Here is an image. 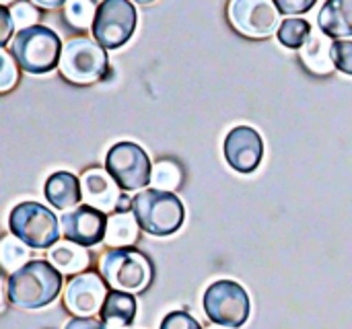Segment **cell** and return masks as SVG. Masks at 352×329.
Instances as JSON below:
<instances>
[{
  "label": "cell",
  "mask_w": 352,
  "mask_h": 329,
  "mask_svg": "<svg viewBox=\"0 0 352 329\" xmlns=\"http://www.w3.org/2000/svg\"><path fill=\"white\" fill-rule=\"evenodd\" d=\"M62 291V274L50 260H31L8 276L6 297L10 305L27 311L43 309L56 301Z\"/></svg>",
  "instance_id": "6da1fadb"
},
{
  "label": "cell",
  "mask_w": 352,
  "mask_h": 329,
  "mask_svg": "<svg viewBox=\"0 0 352 329\" xmlns=\"http://www.w3.org/2000/svg\"><path fill=\"white\" fill-rule=\"evenodd\" d=\"M132 214L140 229L153 237H167L182 229L186 220V208L173 192L142 190L132 200Z\"/></svg>",
  "instance_id": "7a4b0ae2"
},
{
  "label": "cell",
  "mask_w": 352,
  "mask_h": 329,
  "mask_svg": "<svg viewBox=\"0 0 352 329\" xmlns=\"http://www.w3.org/2000/svg\"><path fill=\"white\" fill-rule=\"evenodd\" d=\"M62 41L56 31L43 25H35L16 31L10 43V56L29 74H45L60 66Z\"/></svg>",
  "instance_id": "3957f363"
},
{
  "label": "cell",
  "mask_w": 352,
  "mask_h": 329,
  "mask_svg": "<svg viewBox=\"0 0 352 329\" xmlns=\"http://www.w3.org/2000/svg\"><path fill=\"white\" fill-rule=\"evenodd\" d=\"M8 227L12 237L31 249H52L58 245L62 227L56 214L37 202H23L10 210Z\"/></svg>",
  "instance_id": "277c9868"
},
{
  "label": "cell",
  "mask_w": 352,
  "mask_h": 329,
  "mask_svg": "<svg viewBox=\"0 0 352 329\" xmlns=\"http://www.w3.org/2000/svg\"><path fill=\"white\" fill-rule=\"evenodd\" d=\"M60 72L74 84H93L109 76V60L105 49L89 37L66 41L60 58Z\"/></svg>",
  "instance_id": "5b68a950"
},
{
  "label": "cell",
  "mask_w": 352,
  "mask_h": 329,
  "mask_svg": "<svg viewBox=\"0 0 352 329\" xmlns=\"http://www.w3.org/2000/svg\"><path fill=\"white\" fill-rule=\"evenodd\" d=\"M101 276L113 291L136 295L153 280V266L148 258L132 247L109 249L101 258Z\"/></svg>",
  "instance_id": "8992f818"
},
{
  "label": "cell",
  "mask_w": 352,
  "mask_h": 329,
  "mask_svg": "<svg viewBox=\"0 0 352 329\" xmlns=\"http://www.w3.org/2000/svg\"><path fill=\"white\" fill-rule=\"evenodd\" d=\"M204 313L212 326L239 329L248 324L252 301L248 291L235 280H217L204 293Z\"/></svg>",
  "instance_id": "52a82bcc"
},
{
  "label": "cell",
  "mask_w": 352,
  "mask_h": 329,
  "mask_svg": "<svg viewBox=\"0 0 352 329\" xmlns=\"http://www.w3.org/2000/svg\"><path fill=\"white\" fill-rule=\"evenodd\" d=\"M105 171L124 192L142 190L153 181V165L142 146L136 142H118L105 157Z\"/></svg>",
  "instance_id": "ba28073f"
},
{
  "label": "cell",
  "mask_w": 352,
  "mask_h": 329,
  "mask_svg": "<svg viewBox=\"0 0 352 329\" xmlns=\"http://www.w3.org/2000/svg\"><path fill=\"white\" fill-rule=\"evenodd\" d=\"M136 29V8L130 0H103L97 6L93 37L103 49H118Z\"/></svg>",
  "instance_id": "9c48e42d"
},
{
  "label": "cell",
  "mask_w": 352,
  "mask_h": 329,
  "mask_svg": "<svg viewBox=\"0 0 352 329\" xmlns=\"http://www.w3.org/2000/svg\"><path fill=\"white\" fill-rule=\"evenodd\" d=\"M229 21L241 35L266 39L278 25V8L270 0H235L229 4Z\"/></svg>",
  "instance_id": "30bf717a"
},
{
  "label": "cell",
  "mask_w": 352,
  "mask_h": 329,
  "mask_svg": "<svg viewBox=\"0 0 352 329\" xmlns=\"http://www.w3.org/2000/svg\"><path fill=\"white\" fill-rule=\"evenodd\" d=\"M107 220L109 218L105 216V212H99L82 204L70 212H64L60 216V227H62V235L66 241L80 245V247H93L105 241Z\"/></svg>",
  "instance_id": "8fae6325"
},
{
  "label": "cell",
  "mask_w": 352,
  "mask_h": 329,
  "mask_svg": "<svg viewBox=\"0 0 352 329\" xmlns=\"http://www.w3.org/2000/svg\"><path fill=\"white\" fill-rule=\"evenodd\" d=\"M225 159L237 173H254L264 159V140L250 126L233 128L225 138Z\"/></svg>",
  "instance_id": "7c38bea8"
},
{
  "label": "cell",
  "mask_w": 352,
  "mask_h": 329,
  "mask_svg": "<svg viewBox=\"0 0 352 329\" xmlns=\"http://www.w3.org/2000/svg\"><path fill=\"white\" fill-rule=\"evenodd\" d=\"M107 295V286L97 274H78L66 286L64 305L76 317H93L101 313Z\"/></svg>",
  "instance_id": "4fadbf2b"
},
{
  "label": "cell",
  "mask_w": 352,
  "mask_h": 329,
  "mask_svg": "<svg viewBox=\"0 0 352 329\" xmlns=\"http://www.w3.org/2000/svg\"><path fill=\"white\" fill-rule=\"evenodd\" d=\"M80 185H82V200L87 202V206L99 212H118L122 194L118 190V183L111 179V175L105 169L85 171Z\"/></svg>",
  "instance_id": "5bb4252c"
},
{
  "label": "cell",
  "mask_w": 352,
  "mask_h": 329,
  "mask_svg": "<svg viewBox=\"0 0 352 329\" xmlns=\"http://www.w3.org/2000/svg\"><path fill=\"white\" fill-rule=\"evenodd\" d=\"M45 198L47 202L64 212H70L78 208V202L82 200V185L80 179L74 177L68 171H58L52 173L45 181Z\"/></svg>",
  "instance_id": "9a60e30c"
},
{
  "label": "cell",
  "mask_w": 352,
  "mask_h": 329,
  "mask_svg": "<svg viewBox=\"0 0 352 329\" xmlns=\"http://www.w3.org/2000/svg\"><path fill=\"white\" fill-rule=\"evenodd\" d=\"M318 25L326 37L336 41L352 37V0H328L318 14Z\"/></svg>",
  "instance_id": "2e32d148"
},
{
  "label": "cell",
  "mask_w": 352,
  "mask_h": 329,
  "mask_svg": "<svg viewBox=\"0 0 352 329\" xmlns=\"http://www.w3.org/2000/svg\"><path fill=\"white\" fill-rule=\"evenodd\" d=\"M101 321L107 329H126L130 328L136 319V299L134 295L111 291L103 303V309L99 313Z\"/></svg>",
  "instance_id": "e0dca14e"
},
{
  "label": "cell",
  "mask_w": 352,
  "mask_h": 329,
  "mask_svg": "<svg viewBox=\"0 0 352 329\" xmlns=\"http://www.w3.org/2000/svg\"><path fill=\"white\" fill-rule=\"evenodd\" d=\"M301 62L314 74L326 76L334 70L332 62V43H328L326 35H311L307 43L299 49Z\"/></svg>",
  "instance_id": "ac0fdd59"
},
{
  "label": "cell",
  "mask_w": 352,
  "mask_h": 329,
  "mask_svg": "<svg viewBox=\"0 0 352 329\" xmlns=\"http://www.w3.org/2000/svg\"><path fill=\"white\" fill-rule=\"evenodd\" d=\"M138 220L130 212H116L107 220V233L105 243L113 249L130 247L138 241Z\"/></svg>",
  "instance_id": "d6986e66"
},
{
  "label": "cell",
  "mask_w": 352,
  "mask_h": 329,
  "mask_svg": "<svg viewBox=\"0 0 352 329\" xmlns=\"http://www.w3.org/2000/svg\"><path fill=\"white\" fill-rule=\"evenodd\" d=\"M50 264L60 274H78L89 266V253L80 245L62 241L50 249Z\"/></svg>",
  "instance_id": "ffe728a7"
},
{
  "label": "cell",
  "mask_w": 352,
  "mask_h": 329,
  "mask_svg": "<svg viewBox=\"0 0 352 329\" xmlns=\"http://www.w3.org/2000/svg\"><path fill=\"white\" fill-rule=\"evenodd\" d=\"M311 25L309 21L301 19V16H289L280 23L276 37L280 41V45L289 47V49H301L307 39L311 37Z\"/></svg>",
  "instance_id": "44dd1931"
},
{
  "label": "cell",
  "mask_w": 352,
  "mask_h": 329,
  "mask_svg": "<svg viewBox=\"0 0 352 329\" xmlns=\"http://www.w3.org/2000/svg\"><path fill=\"white\" fill-rule=\"evenodd\" d=\"M97 6L95 2L91 0H70L66 2L64 6V19L74 27V29H87L91 27L93 29V23H95V14H97Z\"/></svg>",
  "instance_id": "7402d4cb"
},
{
  "label": "cell",
  "mask_w": 352,
  "mask_h": 329,
  "mask_svg": "<svg viewBox=\"0 0 352 329\" xmlns=\"http://www.w3.org/2000/svg\"><path fill=\"white\" fill-rule=\"evenodd\" d=\"M0 258H2L4 270L14 274L25 264H29V249L16 237H4L2 239V247H0Z\"/></svg>",
  "instance_id": "603a6c76"
},
{
  "label": "cell",
  "mask_w": 352,
  "mask_h": 329,
  "mask_svg": "<svg viewBox=\"0 0 352 329\" xmlns=\"http://www.w3.org/2000/svg\"><path fill=\"white\" fill-rule=\"evenodd\" d=\"M157 190L163 192H173L175 188L182 185V171L175 163L171 161H161L153 167V181Z\"/></svg>",
  "instance_id": "cb8c5ba5"
},
{
  "label": "cell",
  "mask_w": 352,
  "mask_h": 329,
  "mask_svg": "<svg viewBox=\"0 0 352 329\" xmlns=\"http://www.w3.org/2000/svg\"><path fill=\"white\" fill-rule=\"evenodd\" d=\"M10 8V14H12V21H14V27L19 31L23 29H29V27H35V21L39 19V12L37 8L33 6V2H16Z\"/></svg>",
  "instance_id": "d4e9b609"
},
{
  "label": "cell",
  "mask_w": 352,
  "mask_h": 329,
  "mask_svg": "<svg viewBox=\"0 0 352 329\" xmlns=\"http://www.w3.org/2000/svg\"><path fill=\"white\" fill-rule=\"evenodd\" d=\"M332 62L336 70L352 76V41L349 39L332 41Z\"/></svg>",
  "instance_id": "484cf974"
},
{
  "label": "cell",
  "mask_w": 352,
  "mask_h": 329,
  "mask_svg": "<svg viewBox=\"0 0 352 329\" xmlns=\"http://www.w3.org/2000/svg\"><path fill=\"white\" fill-rule=\"evenodd\" d=\"M0 62H2V66H0V91L6 93L16 84L19 72H16V62H14V58L10 56L8 49L0 52Z\"/></svg>",
  "instance_id": "4316f807"
},
{
  "label": "cell",
  "mask_w": 352,
  "mask_h": 329,
  "mask_svg": "<svg viewBox=\"0 0 352 329\" xmlns=\"http://www.w3.org/2000/svg\"><path fill=\"white\" fill-rule=\"evenodd\" d=\"M159 329H204L198 319H194L188 311H171L165 315Z\"/></svg>",
  "instance_id": "83f0119b"
},
{
  "label": "cell",
  "mask_w": 352,
  "mask_h": 329,
  "mask_svg": "<svg viewBox=\"0 0 352 329\" xmlns=\"http://www.w3.org/2000/svg\"><path fill=\"white\" fill-rule=\"evenodd\" d=\"M278 12L283 14H301L316 6V0H274Z\"/></svg>",
  "instance_id": "f1b7e54d"
},
{
  "label": "cell",
  "mask_w": 352,
  "mask_h": 329,
  "mask_svg": "<svg viewBox=\"0 0 352 329\" xmlns=\"http://www.w3.org/2000/svg\"><path fill=\"white\" fill-rule=\"evenodd\" d=\"M12 29H14V21H12L10 8L6 4H0V45H2V49L8 43Z\"/></svg>",
  "instance_id": "f546056e"
},
{
  "label": "cell",
  "mask_w": 352,
  "mask_h": 329,
  "mask_svg": "<svg viewBox=\"0 0 352 329\" xmlns=\"http://www.w3.org/2000/svg\"><path fill=\"white\" fill-rule=\"evenodd\" d=\"M64 329H107V326L101 319H93V317H74L70 321H66Z\"/></svg>",
  "instance_id": "4dcf8cb0"
},
{
  "label": "cell",
  "mask_w": 352,
  "mask_h": 329,
  "mask_svg": "<svg viewBox=\"0 0 352 329\" xmlns=\"http://www.w3.org/2000/svg\"><path fill=\"white\" fill-rule=\"evenodd\" d=\"M37 4H41V6H50V8H54V6H62L64 2H37ZM66 6V4H64Z\"/></svg>",
  "instance_id": "1f68e13d"
},
{
  "label": "cell",
  "mask_w": 352,
  "mask_h": 329,
  "mask_svg": "<svg viewBox=\"0 0 352 329\" xmlns=\"http://www.w3.org/2000/svg\"><path fill=\"white\" fill-rule=\"evenodd\" d=\"M208 329H227V328H221V326H210Z\"/></svg>",
  "instance_id": "d6a6232c"
}]
</instances>
